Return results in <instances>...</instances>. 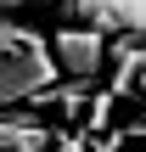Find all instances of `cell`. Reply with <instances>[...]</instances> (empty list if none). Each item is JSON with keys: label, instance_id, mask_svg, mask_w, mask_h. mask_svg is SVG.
I'll use <instances>...</instances> for the list:
<instances>
[{"label": "cell", "instance_id": "3", "mask_svg": "<svg viewBox=\"0 0 146 152\" xmlns=\"http://www.w3.org/2000/svg\"><path fill=\"white\" fill-rule=\"evenodd\" d=\"M62 17L96 23L107 34H146V0H62Z\"/></svg>", "mask_w": 146, "mask_h": 152}, {"label": "cell", "instance_id": "2", "mask_svg": "<svg viewBox=\"0 0 146 152\" xmlns=\"http://www.w3.org/2000/svg\"><path fill=\"white\" fill-rule=\"evenodd\" d=\"M56 56H62V73H84V79H96L101 73V62L113 56V45H107V28H96V23H79V17H68L56 34Z\"/></svg>", "mask_w": 146, "mask_h": 152}, {"label": "cell", "instance_id": "5", "mask_svg": "<svg viewBox=\"0 0 146 152\" xmlns=\"http://www.w3.org/2000/svg\"><path fill=\"white\" fill-rule=\"evenodd\" d=\"M113 102H118L113 90H96V96H90V113H84V118H90L96 135H107V113H113Z\"/></svg>", "mask_w": 146, "mask_h": 152}, {"label": "cell", "instance_id": "4", "mask_svg": "<svg viewBox=\"0 0 146 152\" xmlns=\"http://www.w3.org/2000/svg\"><path fill=\"white\" fill-rule=\"evenodd\" d=\"M0 141H6V152H51V147H62L51 124H39V118H23L17 107H6V124H0Z\"/></svg>", "mask_w": 146, "mask_h": 152}, {"label": "cell", "instance_id": "6", "mask_svg": "<svg viewBox=\"0 0 146 152\" xmlns=\"http://www.w3.org/2000/svg\"><path fill=\"white\" fill-rule=\"evenodd\" d=\"M0 6H6V11H23V6H28V0H0Z\"/></svg>", "mask_w": 146, "mask_h": 152}, {"label": "cell", "instance_id": "7", "mask_svg": "<svg viewBox=\"0 0 146 152\" xmlns=\"http://www.w3.org/2000/svg\"><path fill=\"white\" fill-rule=\"evenodd\" d=\"M96 152H118V147H96Z\"/></svg>", "mask_w": 146, "mask_h": 152}, {"label": "cell", "instance_id": "1", "mask_svg": "<svg viewBox=\"0 0 146 152\" xmlns=\"http://www.w3.org/2000/svg\"><path fill=\"white\" fill-rule=\"evenodd\" d=\"M0 39H6V45H0V51H6V68H0V96H6V107L28 102L34 90H51V85L62 79L56 39H45V34H34V28H23L11 11H6Z\"/></svg>", "mask_w": 146, "mask_h": 152}]
</instances>
